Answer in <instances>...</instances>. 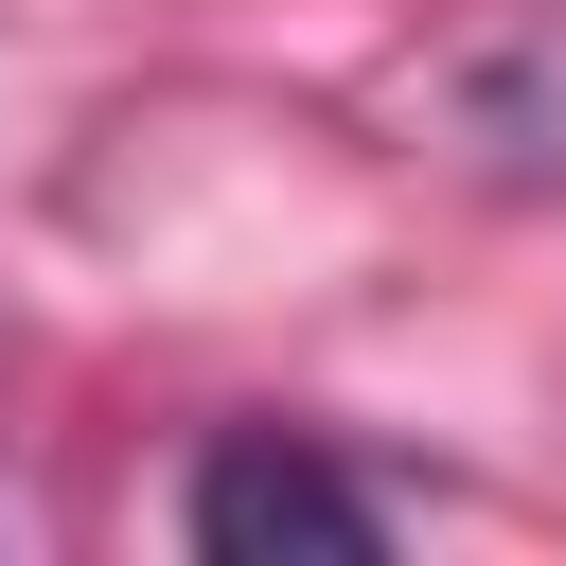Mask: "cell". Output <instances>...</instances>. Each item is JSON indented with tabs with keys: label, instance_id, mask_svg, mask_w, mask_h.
Listing matches in <instances>:
<instances>
[{
	"label": "cell",
	"instance_id": "cell-1",
	"mask_svg": "<svg viewBox=\"0 0 566 566\" xmlns=\"http://www.w3.org/2000/svg\"><path fill=\"white\" fill-rule=\"evenodd\" d=\"M177 548L195 566H371L389 548V495L354 478V460H318V442H283V424H230L195 478H177Z\"/></svg>",
	"mask_w": 566,
	"mask_h": 566
}]
</instances>
